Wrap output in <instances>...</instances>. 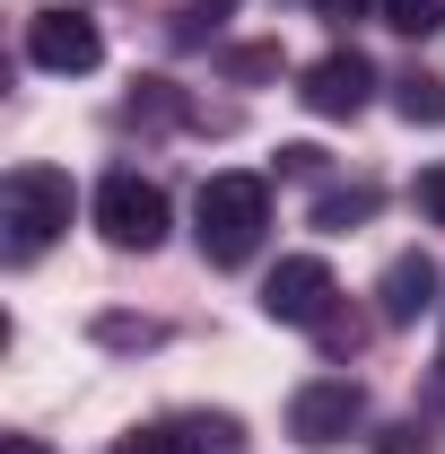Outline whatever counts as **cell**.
Instances as JSON below:
<instances>
[{
  "mask_svg": "<svg viewBox=\"0 0 445 454\" xmlns=\"http://www.w3.org/2000/svg\"><path fill=\"white\" fill-rule=\"evenodd\" d=\"M245 446V419L236 411H167L158 428H140L122 454H236Z\"/></svg>",
  "mask_w": 445,
  "mask_h": 454,
  "instance_id": "7",
  "label": "cell"
},
{
  "mask_svg": "<svg viewBox=\"0 0 445 454\" xmlns=\"http://www.w3.org/2000/svg\"><path fill=\"white\" fill-rule=\"evenodd\" d=\"M219 70H227V79H271V70H279V44H236Z\"/></svg>",
  "mask_w": 445,
  "mask_h": 454,
  "instance_id": "14",
  "label": "cell"
},
{
  "mask_svg": "<svg viewBox=\"0 0 445 454\" xmlns=\"http://www.w3.org/2000/svg\"><path fill=\"white\" fill-rule=\"evenodd\" d=\"M419 210L445 227V167H428V175H419Z\"/></svg>",
  "mask_w": 445,
  "mask_h": 454,
  "instance_id": "18",
  "label": "cell"
},
{
  "mask_svg": "<svg viewBox=\"0 0 445 454\" xmlns=\"http://www.w3.org/2000/svg\"><path fill=\"white\" fill-rule=\"evenodd\" d=\"M227 9H236V0H183V18H175V35H183V44H201V35L219 27Z\"/></svg>",
  "mask_w": 445,
  "mask_h": 454,
  "instance_id": "16",
  "label": "cell"
},
{
  "mask_svg": "<svg viewBox=\"0 0 445 454\" xmlns=\"http://www.w3.org/2000/svg\"><path fill=\"white\" fill-rule=\"evenodd\" d=\"M437 262L428 254H393L385 262V280H376V315L385 324H419V315H437Z\"/></svg>",
  "mask_w": 445,
  "mask_h": 454,
  "instance_id": "9",
  "label": "cell"
},
{
  "mask_svg": "<svg viewBox=\"0 0 445 454\" xmlns=\"http://www.w3.org/2000/svg\"><path fill=\"white\" fill-rule=\"evenodd\" d=\"M279 167H288V175H324V149H315V140H288Z\"/></svg>",
  "mask_w": 445,
  "mask_h": 454,
  "instance_id": "17",
  "label": "cell"
},
{
  "mask_svg": "<svg viewBox=\"0 0 445 454\" xmlns=\"http://www.w3.org/2000/svg\"><path fill=\"white\" fill-rule=\"evenodd\" d=\"M97 227H105V245H122V254H158L167 245V192L140 167H105V184H97Z\"/></svg>",
  "mask_w": 445,
  "mask_h": 454,
  "instance_id": "3",
  "label": "cell"
},
{
  "mask_svg": "<svg viewBox=\"0 0 445 454\" xmlns=\"http://www.w3.org/2000/svg\"><path fill=\"white\" fill-rule=\"evenodd\" d=\"M367 97H376V61H367V53H324L306 79H297V106L324 114V122H349Z\"/></svg>",
  "mask_w": 445,
  "mask_h": 454,
  "instance_id": "8",
  "label": "cell"
},
{
  "mask_svg": "<svg viewBox=\"0 0 445 454\" xmlns=\"http://www.w3.org/2000/svg\"><path fill=\"white\" fill-rule=\"evenodd\" d=\"M315 340H324V349H358V340H367V324H358V315H349V306H332V315H324V324H315Z\"/></svg>",
  "mask_w": 445,
  "mask_h": 454,
  "instance_id": "15",
  "label": "cell"
},
{
  "mask_svg": "<svg viewBox=\"0 0 445 454\" xmlns=\"http://www.w3.org/2000/svg\"><path fill=\"white\" fill-rule=\"evenodd\" d=\"M367 210H376V184H349V192H324V201H315V227H358L367 219Z\"/></svg>",
  "mask_w": 445,
  "mask_h": 454,
  "instance_id": "11",
  "label": "cell"
},
{
  "mask_svg": "<svg viewBox=\"0 0 445 454\" xmlns=\"http://www.w3.org/2000/svg\"><path fill=\"white\" fill-rule=\"evenodd\" d=\"M27 61L53 70V79H79V70L105 61V35H97L88 9H35V18H27Z\"/></svg>",
  "mask_w": 445,
  "mask_h": 454,
  "instance_id": "5",
  "label": "cell"
},
{
  "mask_svg": "<svg viewBox=\"0 0 445 454\" xmlns=\"http://www.w3.org/2000/svg\"><path fill=\"white\" fill-rule=\"evenodd\" d=\"M97 340H105V349H158V324H149V315H97Z\"/></svg>",
  "mask_w": 445,
  "mask_h": 454,
  "instance_id": "12",
  "label": "cell"
},
{
  "mask_svg": "<svg viewBox=\"0 0 445 454\" xmlns=\"http://www.w3.org/2000/svg\"><path fill=\"white\" fill-rule=\"evenodd\" d=\"M358 419H367V394H358L349 376H315V385L288 394V428H297L306 446H340Z\"/></svg>",
  "mask_w": 445,
  "mask_h": 454,
  "instance_id": "6",
  "label": "cell"
},
{
  "mask_svg": "<svg viewBox=\"0 0 445 454\" xmlns=\"http://www.w3.org/2000/svg\"><path fill=\"white\" fill-rule=\"evenodd\" d=\"M0 227H9V262H35L70 227V175L61 167H9L0 184Z\"/></svg>",
  "mask_w": 445,
  "mask_h": 454,
  "instance_id": "2",
  "label": "cell"
},
{
  "mask_svg": "<svg viewBox=\"0 0 445 454\" xmlns=\"http://www.w3.org/2000/svg\"><path fill=\"white\" fill-rule=\"evenodd\" d=\"M385 27H393V35H437L445 0H385Z\"/></svg>",
  "mask_w": 445,
  "mask_h": 454,
  "instance_id": "13",
  "label": "cell"
},
{
  "mask_svg": "<svg viewBox=\"0 0 445 454\" xmlns=\"http://www.w3.org/2000/svg\"><path fill=\"white\" fill-rule=\"evenodd\" d=\"M0 454H44V446H35V437H9V446H0Z\"/></svg>",
  "mask_w": 445,
  "mask_h": 454,
  "instance_id": "20",
  "label": "cell"
},
{
  "mask_svg": "<svg viewBox=\"0 0 445 454\" xmlns=\"http://www.w3.org/2000/svg\"><path fill=\"white\" fill-rule=\"evenodd\" d=\"M315 9H324V18H332V27H349V18H358V9H367V0H315Z\"/></svg>",
  "mask_w": 445,
  "mask_h": 454,
  "instance_id": "19",
  "label": "cell"
},
{
  "mask_svg": "<svg viewBox=\"0 0 445 454\" xmlns=\"http://www.w3.org/2000/svg\"><path fill=\"white\" fill-rule=\"evenodd\" d=\"M262 227H271V184H262V175H210V184H201V201H192V236H201V254H210L219 271L254 262Z\"/></svg>",
  "mask_w": 445,
  "mask_h": 454,
  "instance_id": "1",
  "label": "cell"
},
{
  "mask_svg": "<svg viewBox=\"0 0 445 454\" xmlns=\"http://www.w3.org/2000/svg\"><path fill=\"white\" fill-rule=\"evenodd\" d=\"M393 114L419 122V131H437L445 122V70H402V79H393Z\"/></svg>",
  "mask_w": 445,
  "mask_h": 454,
  "instance_id": "10",
  "label": "cell"
},
{
  "mask_svg": "<svg viewBox=\"0 0 445 454\" xmlns=\"http://www.w3.org/2000/svg\"><path fill=\"white\" fill-rule=\"evenodd\" d=\"M332 306H340V280H332V262H324V254H288L271 280H262V315H271V324L315 333Z\"/></svg>",
  "mask_w": 445,
  "mask_h": 454,
  "instance_id": "4",
  "label": "cell"
}]
</instances>
